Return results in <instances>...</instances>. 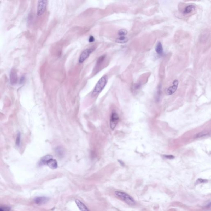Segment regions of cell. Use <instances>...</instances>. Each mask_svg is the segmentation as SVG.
Returning <instances> with one entry per match:
<instances>
[{"label":"cell","mask_w":211,"mask_h":211,"mask_svg":"<svg viewBox=\"0 0 211 211\" xmlns=\"http://www.w3.org/2000/svg\"><path fill=\"white\" fill-rule=\"evenodd\" d=\"M155 51L158 55H161L163 54V48L162 44L160 42H157L156 47H155Z\"/></svg>","instance_id":"7c38bea8"},{"label":"cell","mask_w":211,"mask_h":211,"mask_svg":"<svg viewBox=\"0 0 211 211\" xmlns=\"http://www.w3.org/2000/svg\"><path fill=\"white\" fill-rule=\"evenodd\" d=\"M105 58V56L104 55H103V56H102L101 57H100L99 58V59H98V60L97 61V67H99V66H100V65H101V63L103 62V61L104 60Z\"/></svg>","instance_id":"d6986e66"},{"label":"cell","mask_w":211,"mask_h":211,"mask_svg":"<svg viewBox=\"0 0 211 211\" xmlns=\"http://www.w3.org/2000/svg\"><path fill=\"white\" fill-rule=\"evenodd\" d=\"M95 38L93 36H91L89 38V42L90 43H92L95 41Z\"/></svg>","instance_id":"7402d4cb"},{"label":"cell","mask_w":211,"mask_h":211,"mask_svg":"<svg viewBox=\"0 0 211 211\" xmlns=\"http://www.w3.org/2000/svg\"><path fill=\"white\" fill-rule=\"evenodd\" d=\"M56 154L59 157H62L64 154V149L61 147H57L56 148L55 150Z\"/></svg>","instance_id":"2e32d148"},{"label":"cell","mask_w":211,"mask_h":211,"mask_svg":"<svg viewBox=\"0 0 211 211\" xmlns=\"http://www.w3.org/2000/svg\"><path fill=\"white\" fill-rule=\"evenodd\" d=\"M178 84H179V81L178 80H174L173 82V85L170 86L166 90V94L167 95H169L174 94L177 90Z\"/></svg>","instance_id":"8992f818"},{"label":"cell","mask_w":211,"mask_h":211,"mask_svg":"<svg viewBox=\"0 0 211 211\" xmlns=\"http://www.w3.org/2000/svg\"><path fill=\"white\" fill-rule=\"evenodd\" d=\"M52 169H56L58 167V164L57 160L54 159L53 157L50 158L47 160L46 164Z\"/></svg>","instance_id":"9c48e42d"},{"label":"cell","mask_w":211,"mask_h":211,"mask_svg":"<svg viewBox=\"0 0 211 211\" xmlns=\"http://www.w3.org/2000/svg\"><path fill=\"white\" fill-rule=\"evenodd\" d=\"M49 198L46 197H38L34 199V202L38 205L45 204L49 201Z\"/></svg>","instance_id":"52a82bcc"},{"label":"cell","mask_w":211,"mask_h":211,"mask_svg":"<svg viewBox=\"0 0 211 211\" xmlns=\"http://www.w3.org/2000/svg\"><path fill=\"white\" fill-rule=\"evenodd\" d=\"M209 134V132L207 131H202V132H200L199 133L197 134L194 137L195 138H200V137H204V136H206L207 135H208Z\"/></svg>","instance_id":"9a60e30c"},{"label":"cell","mask_w":211,"mask_h":211,"mask_svg":"<svg viewBox=\"0 0 211 211\" xmlns=\"http://www.w3.org/2000/svg\"><path fill=\"white\" fill-rule=\"evenodd\" d=\"M18 76L16 71L14 69L11 70L10 74V81L12 85H14L17 82Z\"/></svg>","instance_id":"ba28073f"},{"label":"cell","mask_w":211,"mask_h":211,"mask_svg":"<svg viewBox=\"0 0 211 211\" xmlns=\"http://www.w3.org/2000/svg\"><path fill=\"white\" fill-rule=\"evenodd\" d=\"M107 76H103L99 79L97 83L96 84V86L94 88L92 96L93 97L97 96V95L103 90V89L104 88L105 86L107 84Z\"/></svg>","instance_id":"6da1fadb"},{"label":"cell","mask_w":211,"mask_h":211,"mask_svg":"<svg viewBox=\"0 0 211 211\" xmlns=\"http://www.w3.org/2000/svg\"><path fill=\"white\" fill-rule=\"evenodd\" d=\"M95 48H90L85 49L81 53L80 56L79 57V62L80 63H83L84 61H85L87 58L89 57L90 55L93 52Z\"/></svg>","instance_id":"277c9868"},{"label":"cell","mask_w":211,"mask_h":211,"mask_svg":"<svg viewBox=\"0 0 211 211\" xmlns=\"http://www.w3.org/2000/svg\"><path fill=\"white\" fill-rule=\"evenodd\" d=\"M25 76H22V77L20 79V84H22V83H23L24 82H25Z\"/></svg>","instance_id":"44dd1931"},{"label":"cell","mask_w":211,"mask_h":211,"mask_svg":"<svg viewBox=\"0 0 211 211\" xmlns=\"http://www.w3.org/2000/svg\"><path fill=\"white\" fill-rule=\"evenodd\" d=\"M164 157L166 158L170 159H173V158H174V157L172 155H165Z\"/></svg>","instance_id":"603a6c76"},{"label":"cell","mask_w":211,"mask_h":211,"mask_svg":"<svg viewBox=\"0 0 211 211\" xmlns=\"http://www.w3.org/2000/svg\"><path fill=\"white\" fill-rule=\"evenodd\" d=\"M75 202L80 211H90L86 205L79 200H75Z\"/></svg>","instance_id":"30bf717a"},{"label":"cell","mask_w":211,"mask_h":211,"mask_svg":"<svg viewBox=\"0 0 211 211\" xmlns=\"http://www.w3.org/2000/svg\"><path fill=\"white\" fill-rule=\"evenodd\" d=\"M119 116L117 113L115 112H113L112 113L110 121V127L112 130H113L116 127L119 121Z\"/></svg>","instance_id":"5b68a950"},{"label":"cell","mask_w":211,"mask_h":211,"mask_svg":"<svg viewBox=\"0 0 211 211\" xmlns=\"http://www.w3.org/2000/svg\"><path fill=\"white\" fill-rule=\"evenodd\" d=\"M128 41V38L125 36H120L115 40V42L118 43H125Z\"/></svg>","instance_id":"4fadbf2b"},{"label":"cell","mask_w":211,"mask_h":211,"mask_svg":"<svg viewBox=\"0 0 211 211\" xmlns=\"http://www.w3.org/2000/svg\"><path fill=\"white\" fill-rule=\"evenodd\" d=\"M47 1H39L38 2L37 15L40 17L44 14L47 7Z\"/></svg>","instance_id":"3957f363"},{"label":"cell","mask_w":211,"mask_h":211,"mask_svg":"<svg viewBox=\"0 0 211 211\" xmlns=\"http://www.w3.org/2000/svg\"><path fill=\"white\" fill-rule=\"evenodd\" d=\"M21 143V134L20 132H18L17 134V138L16 140V145L18 147H20Z\"/></svg>","instance_id":"ac0fdd59"},{"label":"cell","mask_w":211,"mask_h":211,"mask_svg":"<svg viewBox=\"0 0 211 211\" xmlns=\"http://www.w3.org/2000/svg\"><path fill=\"white\" fill-rule=\"evenodd\" d=\"M127 30L125 29H122V30H119L118 31V35L120 36H125L127 34Z\"/></svg>","instance_id":"e0dca14e"},{"label":"cell","mask_w":211,"mask_h":211,"mask_svg":"<svg viewBox=\"0 0 211 211\" xmlns=\"http://www.w3.org/2000/svg\"><path fill=\"white\" fill-rule=\"evenodd\" d=\"M195 8H196V7L194 5H189L185 8L184 11H183V14L184 15H187V14L191 13L192 12L194 11Z\"/></svg>","instance_id":"8fae6325"},{"label":"cell","mask_w":211,"mask_h":211,"mask_svg":"<svg viewBox=\"0 0 211 211\" xmlns=\"http://www.w3.org/2000/svg\"><path fill=\"white\" fill-rule=\"evenodd\" d=\"M207 181L206 180H204V179H200L197 180V182L198 183H204V182H205V181Z\"/></svg>","instance_id":"cb8c5ba5"},{"label":"cell","mask_w":211,"mask_h":211,"mask_svg":"<svg viewBox=\"0 0 211 211\" xmlns=\"http://www.w3.org/2000/svg\"><path fill=\"white\" fill-rule=\"evenodd\" d=\"M0 211H11V209L7 206H0Z\"/></svg>","instance_id":"ffe728a7"},{"label":"cell","mask_w":211,"mask_h":211,"mask_svg":"<svg viewBox=\"0 0 211 211\" xmlns=\"http://www.w3.org/2000/svg\"><path fill=\"white\" fill-rule=\"evenodd\" d=\"M115 194L118 197L125 202L128 205H133L135 204L134 200L126 192L117 191L115 192Z\"/></svg>","instance_id":"7a4b0ae2"},{"label":"cell","mask_w":211,"mask_h":211,"mask_svg":"<svg viewBox=\"0 0 211 211\" xmlns=\"http://www.w3.org/2000/svg\"><path fill=\"white\" fill-rule=\"evenodd\" d=\"M51 157H52V155H49L43 157H42V159L40 160V164L41 165L46 164V162L47 160H48L50 158H51Z\"/></svg>","instance_id":"5bb4252c"}]
</instances>
